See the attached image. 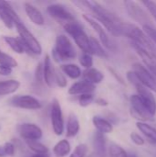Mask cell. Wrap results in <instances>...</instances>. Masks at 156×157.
Wrapping results in <instances>:
<instances>
[{
	"instance_id": "28",
	"label": "cell",
	"mask_w": 156,
	"mask_h": 157,
	"mask_svg": "<svg viewBox=\"0 0 156 157\" xmlns=\"http://www.w3.org/2000/svg\"><path fill=\"white\" fill-rule=\"evenodd\" d=\"M4 40L6 41V43L17 53H23L24 52V45L22 44V42L14 38V37H10V36H5L4 37Z\"/></svg>"
},
{
	"instance_id": "6",
	"label": "cell",
	"mask_w": 156,
	"mask_h": 157,
	"mask_svg": "<svg viewBox=\"0 0 156 157\" xmlns=\"http://www.w3.org/2000/svg\"><path fill=\"white\" fill-rule=\"evenodd\" d=\"M124 5L127 12L135 21L139 22L143 26L153 25L149 15L144 11V9L139 4L133 1H125Z\"/></svg>"
},
{
	"instance_id": "36",
	"label": "cell",
	"mask_w": 156,
	"mask_h": 157,
	"mask_svg": "<svg viewBox=\"0 0 156 157\" xmlns=\"http://www.w3.org/2000/svg\"><path fill=\"white\" fill-rule=\"evenodd\" d=\"M87 153V146L84 144H79L75 147L74 151L72 153L70 157H85Z\"/></svg>"
},
{
	"instance_id": "2",
	"label": "cell",
	"mask_w": 156,
	"mask_h": 157,
	"mask_svg": "<svg viewBox=\"0 0 156 157\" xmlns=\"http://www.w3.org/2000/svg\"><path fill=\"white\" fill-rule=\"evenodd\" d=\"M125 35L132 40V43L143 48L150 54L156 56V48L145 32L134 24L123 22L120 26V35Z\"/></svg>"
},
{
	"instance_id": "4",
	"label": "cell",
	"mask_w": 156,
	"mask_h": 157,
	"mask_svg": "<svg viewBox=\"0 0 156 157\" xmlns=\"http://www.w3.org/2000/svg\"><path fill=\"white\" fill-rule=\"evenodd\" d=\"M64 30L74 40L76 45L84 52V53H89V37L86 35L83 28L76 22H66L63 26Z\"/></svg>"
},
{
	"instance_id": "12",
	"label": "cell",
	"mask_w": 156,
	"mask_h": 157,
	"mask_svg": "<svg viewBox=\"0 0 156 157\" xmlns=\"http://www.w3.org/2000/svg\"><path fill=\"white\" fill-rule=\"evenodd\" d=\"M47 12L49 15L54 18L61 19V20H65L67 22L74 21V17L73 14L63 5L60 4H52L50 5L47 7Z\"/></svg>"
},
{
	"instance_id": "14",
	"label": "cell",
	"mask_w": 156,
	"mask_h": 157,
	"mask_svg": "<svg viewBox=\"0 0 156 157\" xmlns=\"http://www.w3.org/2000/svg\"><path fill=\"white\" fill-rule=\"evenodd\" d=\"M133 48L135 49L136 52L139 54V56L142 58L145 67L148 69V71L154 76L156 79V56L150 54L148 52H146L145 50H143V48L139 47L138 45L132 43Z\"/></svg>"
},
{
	"instance_id": "38",
	"label": "cell",
	"mask_w": 156,
	"mask_h": 157,
	"mask_svg": "<svg viewBox=\"0 0 156 157\" xmlns=\"http://www.w3.org/2000/svg\"><path fill=\"white\" fill-rule=\"evenodd\" d=\"M0 17H1L2 21L4 22V24H5V26H6V28H8V29H12V28H13V26H14L13 20H12V19L10 18V17H9L3 9H1V8H0Z\"/></svg>"
},
{
	"instance_id": "33",
	"label": "cell",
	"mask_w": 156,
	"mask_h": 157,
	"mask_svg": "<svg viewBox=\"0 0 156 157\" xmlns=\"http://www.w3.org/2000/svg\"><path fill=\"white\" fill-rule=\"evenodd\" d=\"M79 62H80V63H81L82 66H84L86 69H89L93 65V58H92V55L89 54V53H84L80 57Z\"/></svg>"
},
{
	"instance_id": "15",
	"label": "cell",
	"mask_w": 156,
	"mask_h": 157,
	"mask_svg": "<svg viewBox=\"0 0 156 157\" xmlns=\"http://www.w3.org/2000/svg\"><path fill=\"white\" fill-rule=\"evenodd\" d=\"M83 17H84V19H85V20H86V21L94 29V30L97 33V35H98V37H99L101 42H102V44H103L105 47L110 49V48L112 47L111 42H110V40H109V38H108L107 32L105 31L104 28L102 27V25L99 24V22H97V20H95L93 17H89L88 15H84Z\"/></svg>"
},
{
	"instance_id": "19",
	"label": "cell",
	"mask_w": 156,
	"mask_h": 157,
	"mask_svg": "<svg viewBox=\"0 0 156 157\" xmlns=\"http://www.w3.org/2000/svg\"><path fill=\"white\" fill-rule=\"evenodd\" d=\"M94 149L98 157H106L107 149H106V139L104 134L100 132H97L94 136Z\"/></svg>"
},
{
	"instance_id": "45",
	"label": "cell",
	"mask_w": 156,
	"mask_h": 157,
	"mask_svg": "<svg viewBox=\"0 0 156 157\" xmlns=\"http://www.w3.org/2000/svg\"><path fill=\"white\" fill-rule=\"evenodd\" d=\"M6 156L5 155V151H4V148L3 146H0V157H4Z\"/></svg>"
},
{
	"instance_id": "40",
	"label": "cell",
	"mask_w": 156,
	"mask_h": 157,
	"mask_svg": "<svg viewBox=\"0 0 156 157\" xmlns=\"http://www.w3.org/2000/svg\"><path fill=\"white\" fill-rule=\"evenodd\" d=\"M131 139L138 146H142L144 144V139L140 134H138L137 132H131Z\"/></svg>"
},
{
	"instance_id": "27",
	"label": "cell",
	"mask_w": 156,
	"mask_h": 157,
	"mask_svg": "<svg viewBox=\"0 0 156 157\" xmlns=\"http://www.w3.org/2000/svg\"><path fill=\"white\" fill-rule=\"evenodd\" d=\"M89 51L90 54H94L98 57H107L106 52L102 48L101 44L98 42L97 40L93 37L89 38Z\"/></svg>"
},
{
	"instance_id": "10",
	"label": "cell",
	"mask_w": 156,
	"mask_h": 157,
	"mask_svg": "<svg viewBox=\"0 0 156 157\" xmlns=\"http://www.w3.org/2000/svg\"><path fill=\"white\" fill-rule=\"evenodd\" d=\"M17 132L26 141H37L42 137L41 129L34 123H22L17 127Z\"/></svg>"
},
{
	"instance_id": "5",
	"label": "cell",
	"mask_w": 156,
	"mask_h": 157,
	"mask_svg": "<svg viewBox=\"0 0 156 157\" xmlns=\"http://www.w3.org/2000/svg\"><path fill=\"white\" fill-rule=\"evenodd\" d=\"M16 28L20 36L22 44H24V46H26L28 50L33 52L34 54H40L42 52V49H41L40 42L34 37V35L26 28V26L20 22V23L16 24Z\"/></svg>"
},
{
	"instance_id": "47",
	"label": "cell",
	"mask_w": 156,
	"mask_h": 157,
	"mask_svg": "<svg viewBox=\"0 0 156 157\" xmlns=\"http://www.w3.org/2000/svg\"><path fill=\"white\" fill-rule=\"evenodd\" d=\"M127 157H137V155H134V154H128V156Z\"/></svg>"
},
{
	"instance_id": "8",
	"label": "cell",
	"mask_w": 156,
	"mask_h": 157,
	"mask_svg": "<svg viewBox=\"0 0 156 157\" xmlns=\"http://www.w3.org/2000/svg\"><path fill=\"white\" fill-rule=\"evenodd\" d=\"M51 126L54 133L56 135H62L64 129L63 118L61 105L56 98L52 100L51 109Z\"/></svg>"
},
{
	"instance_id": "24",
	"label": "cell",
	"mask_w": 156,
	"mask_h": 157,
	"mask_svg": "<svg viewBox=\"0 0 156 157\" xmlns=\"http://www.w3.org/2000/svg\"><path fill=\"white\" fill-rule=\"evenodd\" d=\"M137 128L142 132L151 142L156 144V129L149 125L148 123H145L144 121H139L137 122Z\"/></svg>"
},
{
	"instance_id": "18",
	"label": "cell",
	"mask_w": 156,
	"mask_h": 157,
	"mask_svg": "<svg viewBox=\"0 0 156 157\" xmlns=\"http://www.w3.org/2000/svg\"><path fill=\"white\" fill-rule=\"evenodd\" d=\"M25 7V12L28 16V17L35 24L38 26H42L44 24V17L41 12L37 9L34 6H32L29 3H25L24 5Z\"/></svg>"
},
{
	"instance_id": "26",
	"label": "cell",
	"mask_w": 156,
	"mask_h": 157,
	"mask_svg": "<svg viewBox=\"0 0 156 157\" xmlns=\"http://www.w3.org/2000/svg\"><path fill=\"white\" fill-rule=\"evenodd\" d=\"M71 151L70 143L67 140H62L57 143L53 148V153L56 157H64L69 155Z\"/></svg>"
},
{
	"instance_id": "7",
	"label": "cell",
	"mask_w": 156,
	"mask_h": 157,
	"mask_svg": "<svg viewBox=\"0 0 156 157\" xmlns=\"http://www.w3.org/2000/svg\"><path fill=\"white\" fill-rule=\"evenodd\" d=\"M133 72L136 74L143 86H145L150 91H154L156 93V79L143 64L135 63L133 64Z\"/></svg>"
},
{
	"instance_id": "32",
	"label": "cell",
	"mask_w": 156,
	"mask_h": 157,
	"mask_svg": "<svg viewBox=\"0 0 156 157\" xmlns=\"http://www.w3.org/2000/svg\"><path fill=\"white\" fill-rule=\"evenodd\" d=\"M0 65H4V66L13 68V67L17 66V62L12 56H10L6 53L3 52L2 51H0Z\"/></svg>"
},
{
	"instance_id": "37",
	"label": "cell",
	"mask_w": 156,
	"mask_h": 157,
	"mask_svg": "<svg viewBox=\"0 0 156 157\" xmlns=\"http://www.w3.org/2000/svg\"><path fill=\"white\" fill-rule=\"evenodd\" d=\"M54 81L57 83V85L60 87H65L66 85H67V81H66V78H65L64 75L62 72H59V71H55Z\"/></svg>"
},
{
	"instance_id": "41",
	"label": "cell",
	"mask_w": 156,
	"mask_h": 157,
	"mask_svg": "<svg viewBox=\"0 0 156 157\" xmlns=\"http://www.w3.org/2000/svg\"><path fill=\"white\" fill-rule=\"evenodd\" d=\"M4 151H5V155H9L12 156L15 153V146L11 144V143H6L3 145Z\"/></svg>"
},
{
	"instance_id": "11",
	"label": "cell",
	"mask_w": 156,
	"mask_h": 157,
	"mask_svg": "<svg viewBox=\"0 0 156 157\" xmlns=\"http://www.w3.org/2000/svg\"><path fill=\"white\" fill-rule=\"evenodd\" d=\"M137 91H138V96L147 108L149 113L152 116H154L156 113V99L154 97L152 91L147 89L145 86H143L142 84H139L135 86Z\"/></svg>"
},
{
	"instance_id": "23",
	"label": "cell",
	"mask_w": 156,
	"mask_h": 157,
	"mask_svg": "<svg viewBox=\"0 0 156 157\" xmlns=\"http://www.w3.org/2000/svg\"><path fill=\"white\" fill-rule=\"evenodd\" d=\"M84 77H85L84 80H86L95 86L96 84H99L102 82V80L104 79V75L98 69L89 68L85 72Z\"/></svg>"
},
{
	"instance_id": "25",
	"label": "cell",
	"mask_w": 156,
	"mask_h": 157,
	"mask_svg": "<svg viewBox=\"0 0 156 157\" xmlns=\"http://www.w3.org/2000/svg\"><path fill=\"white\" fill-rule=\"evenodd\" d=\"M61 70L63 74H65L67 76H69L72 79H77L81 76V69L79 66L74 63H67V64H63L61 66Z\"/></svg>"
},
{
	"instance_id": "21",
	"label": "cell",
	"mask_w": 156,
	"mask_h": 157,
	"mask_svg": "<svg viewBox=\"0 0 156 157\" xmlns=\"http://www.w3.org/2000/svg\"><path fill=\"white\" fill-rule=\"evenodd\" d=\"M93 124L97 130V132L102 134L110 133L113 131L112 124L106 119H103L99 116H95L93 118Z\"/></svg>"
},
{
	"instance_id": "29",
	"label": "cell",
	"mask_w": 156,
	"mask_h": 157,
	"mask_svg": "<svg viewBox=\"0 0 156 157\" xmlns=\"http://www.w3.org/2000/svg\"><path fill=\"white\" fill-rule=\"evenodd\" d=\"M0 8L3 9L10 17V18L13 20V22H14L15 25L21 22L20 19H19V17H18V16H17V14L16 13V11L14 10V8L10 6L9 3L5 2V1H0Z\"/></svg>"
},
{
	"instance_id": "3",
	"label": "cell",
	"mask_w": 156,
	"mask_h": 157,
	"mask_svg": "<svg viewBox=\"0 0 156 157\" xmlns=\"http://www.w3.org/2000/svg\"><path fill=\"white\" fill-rule=\"evenodd\" d=\"M76 56V52L69 38L63 34L58 35L53 50V57L56 61L73 60Z\"/></svg>"
},
{
	"instance_id": "34",
	"label": "cell",
	"mask_w": 156,
	"mask_h": 157,
	"mask_svg": "<svg viewBox=\"0 0 156 157\" xmlns=\"http://www.w3.org/2000/svg\"><path fill=\"white\" fill-rule=\"evenodd\" d=\"M94 100V96L93 94H84V95H80L78 101H79V105L81 107H87L89 106Z\"/></svg>"
},
{
	"instance_id": "43",
	"label": "cell",
	"mask_w": 156,
	"mask_h": 157,
	"mask_svg": "<svg viewBox=\"0 0 156 157\" xmlns=\"http://www.w3.org/2000/svg\"><path fill=\"white\" fill-rule=\"evenodd\" d=\"M11 73H12V68L4 66V65H0V75L7 76V75H11Z\"/></svg>"
},
{
	"instance_id": "17",
	"label": "cell",
	"mask_w": 156,
	"mask_h": 157,
	"mask_svg": "<svg viewBox=\"0 0 156 157\" xmlns=\"http://www.w3.org/2000/svg\"><path fill=\"white\" fill-rule=\"evenodd\" d=\"M42 72H43V81L46 83L48 86L51 87L53 85V81H54L55 70L53 68L51 57L49 55L45 56L44 63L42 65Z\"/></svg>"
},
{
	"instance_id": "9",
	"label": "cell",
	"mask_w": 156,
	"mask_h": 157,
	"mask_svg": "<svg viewBox=\"0 0 156 157\" xmlns=\"http://www.w3.org/2000/svg\"><path fill=\"white\" fill-rule=\"evenodd\" d=\"M9 104L13 107L24 109H39L41 107L37 98L29 95H18L13 97L9 100Z\"/></svg>"
},
{
	"instance_id": "30",
	"label": "cell",
	"mask_w": 156,
	"mask_h": 157,
	"mask_svg": "<svg viewBox=\"0 0 156 157\" xmlns=\"http://www.w3.org/2000/svg\"><path fill=\"white\" fill-rule=\"evenodd\" d=\"M28 147L32 150L36 155H46L48 153V148L38 141H26Z\"/></svg>"
},
{
	"instance_id": "22",
	"label": "cell",
	"mask_w": 156,
	"mask_h": 157,
	"mask_svg": "<svg viewBox=\"0 0 156 157\" xmlns=\"http://www.w3.org/2000/svg\"><path fill=\"white\" fill-rule=\"evenodd\" d=\"M80 129V124L78 121L77 117L74 113H70L67 120L66 125V136L67 137H74L75 136Z\"/></svg>"
},
{
	"instance_id": "39",
	"label": "cell",
	"mask_w": 156,
	"mask_h": 157,
	"mask_svg": "<svg viewBox=\"0 0 156 157\" xmlns=\"http://www.w3.org/2000/svg\"><path fill=\"white\" fill-rule=\"evenodd\" d=\"M143 4L147 7L149 13L151 14V16L156 20V3L153 1H144L143 2Z\"/></svg>"
},
{
	"instance_id": "1",
	"label": "cell",
	"mask_w": 156,
	"mask_h": 157,
	"mask_svg": "<svg viewBox=\"0 0 156 157\" xmlns=\"http://www.w3.org/2000/svg\"><path fill=\"white\" fill-rule=\"evenodd\" d=\"M83 5H86L94 14L95 17L113 35H120V26L123 23L115 14L108 10L106 7L95 1H84Z\"/></svg>"
},
{
	"instance_id": "31",
	"label": "cell",
	"mask_w": 156,
	"mask_h": 157,
	"mask_svg": "<svg viewBox=\"0 0 156 157\" xmlns=\"http://www.w3.org/2000/svg\"><path fill=\"white\" fill-rule=\"evenodd\" d=\"M109 157H127L128 153L119 144H111L108 150Z\"/></svg>"
},
{
	"instance_id": "13",
	"label": "cell",
	"mask_w": 156,
	"mask_h": 157,
	"mask_svg": "<svg viewBox=\"0 0 156 157\" xmlns=\"http://www.w3.org/2000/svg\"><path fill=\"white\" fill-rule=\"evenodd\" d=\"M131 103L132 107V112L135 117H139L143 121H150L153 119V116L149 113L147 108L138 95H132L131 97Z\"/></svg>"
},
{
	"instance_id": "44",
	"label": "cell",
	"mask_w": 156,
	"mask_h": 157,
	"mask_svg": "<svg viewBox=\"0 0 156 157\" xmlns=\"http://www.w3.org/2000/svg\"><path fill=\"white\" fill-rule=\"evenodd\" d=\"M96 103L98 104V105H100V106H107V105H108V101L104 100L103 98H98V99H97V100H96Z\"/></svg>"
},
{
	"instance_id": "35",
	"label": "cell",
	"mask_w": 156,
	"mask_h": 157,
	"mask_svg": "<svg viewBox=\"0 0 156 157\" xmlns=\"http://www.w3.org/2000/svg\"><path fill=\"white\" fill-rule=\"evenodd\" d=\"M143 31L145 32V34L151 39V40L153 42H154L156 44V28L154 25H145L143 26Z\"/></svg>"
},
{
	"instance_id": "16",
	"label": "cell",
	"mask_w": 156,
	"mask_h": 157,
	"mask_svg": "<svg viewBox=\"0 0 156 157\" xmlns=\"http://www.w3.org/2000/svg\"><path fill=\"white\" fill-rule=\"evenodd\" d=\"M96 86L89 82L83 80L73 84L68 89L70 95H84V94H92L95 91Z\"/></svg>"
},
{
	"instance_id": "46",
	"label": "cell",
	"mask_w": 156,
	"mask_h": 157,
	"mask_svg": "<svg viewBox=\"0 0 156 157\" xmlns=\"http://www.w3.org/2000/svg\"><path fill=\"white\" fill-rule=\"evenodd\" d=\"M31 157H47V155H34Z\"/></svg>"
},
{
	"instance_id": "42",
	"label": "cell",
	"mask_w": 156,
	"mask_h": 157,
	"mask_svg": "<svg viewBox=\"0 0 156 157\" xmlns=\"http://www.w3.org/2000/svg\"><path fill=\"white\" fill-rule=\"evenodd\" d=\"M35 76H36L37 82H40V83L43 82V72H42V65H41V63H39L37 65Z\"/></svg>"
},
{
	"instance_id": "20",
	"label": "cell",
	"mask_w": 156,
	"mask_h": 157,
	"mask_svg": "<svg viewBox=\"0 0 156 157\" xmlns=\"http://www.w3.org/2000/svg\"><path fill=\"white\" fill-rule=\"evenodd\" d=\"M20 86L17 80L10 79L6 81H0V96H6L15 93Z\"/></svg>"
}]
</instances>
